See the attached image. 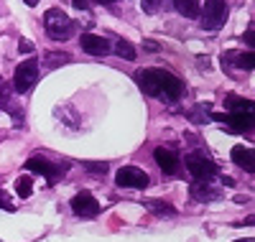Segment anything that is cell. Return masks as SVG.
<instances>
[{"instance_id":"26","label":"cell","mask_w":255,"mask_h":242,"mask_svg":"<svg viewBox=\"0 0 255 242\" xmlns=\"http://www.w3.org/2000/svg\"><path fill=\"white\" fill-rule=\"evenodd\" d=\"M72 5H74V8H79V10H84L90 3H87V0H72Z\"/></svg>"},{"instance_id":"23","label":"cell","mask_w":255,"mask_h":242,"mask_svg":"<svg viewBox=\"0 0 255 242\" xmlns=\"http://www.w3.org/2000/svg\"><path fill=\"white\" fill-rule=\"evenodd\" d=\"M87 171H92V173H105V171H108V166H105V163H87Z\"/></svg>"},{"instance_id":"2","label":"cell","mask_w":255,"mask_h":242,"mask_svg":"<svg viewBox=\"0 0 255 242\" xmlns=\"http://www.w3.org/2000/svg\"><path fill=\"white\" fill-rule=\"evenodd\" d=\"M44 28H46V33L54 41H67L74 33V20L61 8H49L44 13Z\"/></svg>"},{"instance_id":"28","label":"cell","mask_w":255,"mask_h":242,"mask_svg":"<svg viewBox=\"0 0 255 242\" xmlns=\"http://www.w3.org/2000/svg\"><path fill=\"white\" fill-rule=\"evenodd\" d=\"M95 3H100V5H113V3H118V0H95Z\"/></svg>"},{"instance_id":"18","label":"cell","mask_w":255,"mask_h":242,"mask_svg":"<svg viewBox=\"0 0 255 242\" xmlns=\"http://www.w3.org/2000/svg\"><path fill=\"white\" fill-rule=\"evenodd\" d=\"M113 51L120 56V59H128V61H133L138 54H135V46H133V43L130 41H125V38H120L118 43H115V46H113Z\"/></svg>"},{"instance_id":"29","label":"cell","mask_w":255,"mask_h":242,"mask_svg":"<svg viewBox=\"0 0 255 242\" xmlns=\"http://www.w3.org/2000/svg\"><path fill=\"white\" fill-rule=\"evenodd\" d=\"M23 3H26V5H31V8H33V5H36V3H38V0H23Z\"/></svg>"},{"instance_id":"1","label":"cell","mask_w":255,"mask_h":242,"mask_svg":"<svg viewBox=\"0 0 255 242\" xmlns=\"http://www.w3.org/2000/svg\"><path fill=\"white\" fill-rule=\"evenodd\" d=\"M135 82L140 84V90L151 97H166V100H179L184 95V84L179 77L163 69H143L135 74Z\"/></svg>"},{"instance_id":"8","label":"cell","mask_w":255,"mask_h":242,"mask_svg":"<svg viewBox=\"0 0 255 242\" xmlns=\"http://www.w3.org/2000/svg\"><path fill=\"white\" fill-rule=\"evenodd\" d=\"M69 207H72V212H74L77 217H82V219H92V217L100 214V202L95 199L90 191H79L74 199H72Z\"/></svg>"},{"instance_id":"6","label":"cell","mask_w":255,"mask_h":242,"mask_svg":"<svg viewBox=\"0 0 255 242\" xmlns=\"http://www.w3.org/2000/svg\"><path fill=\"white\" fill-rule=\"evenodd\" d=\"M26 168H28L31 173H41L49 184H54L56 179H61V176L69 171V166H64V163H61V166H59V163H51V161H46L44 156L28 158V161H26Z\"/></svg>"},{"instance_id":"25","label":"cell","mask_w":255,"mask_h":242,"mask_svg":"<svg viewBox=\"0 0 255 242\" xmlns=\"http://www.w3.org/2000/svg\"><path fill=\"white\" fill-rule=\"evenodd\" d=\"M143 43H145V49H148V51H158V49H161L158 43H156V41H151V38H148V41H143Z\"/></svg>"},{"instance_id":"21","label":"cell","mask_w":255,"mask_h":242,"mask_svg":"<svg viewBox=\"0 0 255 242\" xmlns=\"http://www.w3.org/2000/svg\"><path fill=\"white\" fill-rule=\"evenodd\" d=\"M15 194L20 196V199H28V196L33 194V181L28 179V176H23V179L15 181Z\"/></svg>"},{"instance_id":"5","label":"cell","mask_w":255,"mask_h":242,"mask_svg":"<svg viewBox=\"0 0 255 242\" xmlns=\"http://www.w3.org/2000/svg\"><path fill=\"white\" fill-rule=\"evenodd\" d=\"M38 82V61L36 59H28V61H20L15 67V74H13V90L26 95L33 90V84Z\"/></svg>"},{"instance_id":"15","label":"cell","mask_w":255,"mask_h":242,"mask_svg":"<svg viewBox=\"0 0 255 242\" xmlns=\"http://www.w3.org/2000/svg\"><path fill=\"white\" fill-rule=\"evenodd\" d=\"M0 110H8L13 118H18V110L13 107V90L8 82H3V77H0Z\"/></svg>"},{"instance_id":"17","label":"cell","mask_w":255,"mask_h":242,"mask_svg":"<svg viewBox=\"0 0 255 242\" xmlns=\"http://www.w3.org/2000/svg\"><path fill=\"white\" fill-rule=\"evenodd\" d=\"M222 59H232V61H235V67H238V69H245V72H250V69L255 67L253 51H248V54H227V56H222Z\"/></svg>"},{"instance_id":"19","label":"cell","mask_w":255,"mask_h":242,"mask_svg":"<svg viewBox=\"0 0 255 242\" xmlns=\"http://www.w3.org/2000/svg\"><path fill=\"white\" fill-rule=\"evenodd\" d=\"M227 107L232 110V113H253V102L245 100V97H227Z\"/></svg>"},{"instance_id":"7","label":"cell","mask_w":255,"mask_h":242,"mask_svg":"<svg viewBox=\"0 0 255 242\" xmlns=\"http://www.w3.org/2000/svg\"><path fill=\"white\" fill-rule=\"evenodd\" d=\"M115 181H118V186H123V189H138V191L151 184L148 173H145L143 168H138V166H123V168L115 173Z\"/></svg>"},{"instance_id":"24","label":"cell","mask_w":255,"mask_h":242,"mask_svg":"<svg viewBox=\"0 0 255 242\" xmlns=\"http://www.w3.org/2000/svg\"><path fill=\"white\" fill-rule=\"evenodd\" d=\"M18 49H20V51H23V54H31V51H33V43H31L28 38H23V41H20V43H18Z\"/></svg>"},{"instance_id":"3","label":"cell","mask_w":255,"mask_h":242,"mask_svg":"<svg viewBox=\"0 0 255 242\" xmlns=\"http://www.w3.org/2000/svg\"><path fill=\"white\" fill-rule=\"evenodd\" d=\"M186 171L194 176L197 181H209V179H215V176L220 173V168H217V163L212 161V158H207L204 153H189L186 156Z\"/></svg>"},{"instance_id":"10","label":"cell","mask_w":255,"mask_h":242,"mask_svg":"<svg viewBox=\"0 0 255 242\" xmlns=\"http://www.w3.org/2000/svg\"><path fill=\"white\" fill-rule=\"evenodd\" d=\"M153 158H156V163H158V168L163 171V173H176L179 171V153L176 150H171V148H156L153 150Z\"/></svg>"},{"instance_id":"16","label":"cell","mask_w":255,"mask_h":242,"mask_svg":"<svg viewBox=\"0 0 255 242\" xmlns=\"http://www.w3.org/2000/svg\"><path fill=\"white\" fill-rule=\"evenodd\" d=\"M148 212H153L158 217H176V209L168 204V202H158V199H151V202H145Z\"/></svg>"},{"instance_id":"27","label":"cell","mask_w":255,"mask_h":242,"mask_svg":"<svg viewBox=\"0 0 255 242\" xmlns=\"http://www.w3.org/2000/svg\"><path fill=\"white\" fill-rule=\"evenodd\" d=\"M0 207H5V209H13V207L8 204V199H5V196H3V191H0Z\"/></svg>"},{"instance_id":"12","label":"cell","mask_w":255,"mask_h":242,"mask_svg":"<svg viewBox=\"0 0 255 242\" xmlns=\"http://www.w3.org/2000/svg\"><path fill=\"white\" fill-rule=\"evenodd\" d=\"M171 5L184 18H199V13H202V3H199V0H171Z\"/></svg>"},{"instance_id":"30","label":"cell","mask_w":255,"mask_h":242,"mask_svg":"<svg viewBox=\"0 0 255 242\" xmlns=\"http://www.w3.org/2000/svg\"><path fill=\"white\" fill-rule=\"evenodd\" d=\"M238 242H253V240H250V237H248V240H238Z\"/></svg>"},{"instance_id":"14","label":"cell","mask_w":255,"mask_h":242,"mask_svg":"<svg viewBox=\"0 0 255 242\" xmlns=\"http://www.w3.org/2000/svg\"><path fill=\"white\" fill-rule=\"evenodd\" d=\"M191 196H194L197 202H215L217 196H220V191L209 189V186H207V181H197L194 186H191Z\"/></svg>"},{"instance_id":"13","label":"cell","mask_w":255,"mask_h":242,"mask_svg":"<svg viewBox=\"0 0 255 242\" xmlns=\"http://www.w3.org/2000/svg\"><path fill=\"white\" fill-rule=\"evenodd\" d=\"M235 133H248L250 125H253V113H232L230 118H225Z\"/></svg>"},{"instance_id":"11","label":"cell","mask_w":255,"mask_h":242,"mask_svg":"<svg viewBox=\"0 0 255 242\" xmlns=\"http://www.w3.org/2000/svg\"><path fill=\"white\" fill-rule=\"evenodd\" d=\"M232 161H235L240 168H245L248 173H253L255 171V153H253V148H245V145H235L232 148Z\"/></svg>"},{"instance_id":"9","label":"cell","mask_w":255,"mask_h":242,"mask_svg":"<svg viewBox=\"0 0 255 242\" xmlns=\"http://www.w3.org/2000/svg\"><path fill=\"white\" fill-rule=\"evenodd\" d=\"M79 43H82V49L87 54H92V56H105V54L113 51V43L105 36H95V33H84Z\"/></svg>"},{"instance_id":"4","label":"cell","mask_w":255,"mask_h":242,"mask_svg":"<svg viewBox=\"0 0 255 242\" xmlns=\"http://www.w3.org/2000/svg\"><path fill=\"white\" fill-rule=\"evenodd\" d=\"M202 15V26L207 31H217L225 26V20L230 15V8H227V0H204V13Z\"/></svg>"},{"instance_id":"20","label":"cell","mask_w":255,"mask_h":242,"mask_svg":"<svg viewBox=\"0 0 255 242\" xmlns=\"http://www.w3.org/2000/svg\"><path fill=\"white\" fill-rule=\"evenodd\" d=\"M69 61H72V56L64 54V51H49V54L44 56L46 67H61V64H69Z\"/></svg>"},{"instance_id":"22","label":"cell","mask_w":255,"mask_h":242,"mask_svg":"<svg viewBox=\"0 0 255 242\" xmlns=\"http://www.w3.org/2000/svg\"><path fill=\"white\" fill-rule=\"evenodd\" d=\"M140 8H143V13L153 15V13H158L163 8V0H140Z\"/></svg>"}]
</instances>
